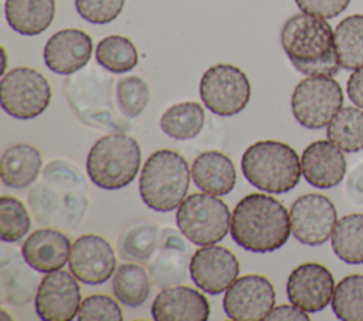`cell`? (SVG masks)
Segmentation results:
<instances>
[{
	"instance_id": "8d00e7d4",
	"label": "cell",
	"mask_w": 363,
	"mask_h": 321,
	"mask_svg": "<svg viewBox=\"0 0 363 321\" xmlns=\"http://www.w3.org/2000/svg\"><path fill=\"white\" fill-rule=\"evenodd\" d=\"M78 321H122L123 313L119 304L106 294L88 296L79 307Z\"/></svg>"
},
{
	"instance_id": "484cf974",
	"label": "cell",
	"mask_w": 363,
	"mask_h": 321,
	"mask_svg": "<svg viewBox=\"0 0 363 321\" xmlns=\"http://www.w3.org/2000/svg\"><path fill=\"white\" fill-rule=\"evenodd\" d=\"M23 256V255H21ZM21 256L11 249L10 257L3 247L1 252V288L3 297L14 305L27 304L31 301L38 277L30 270V264L21 260Z\"/></svg>"
},
{
	"instance_id": "f1b7e54d",
	"label": "cell",
	"mask_w": 363,
	"mask_h": 321,
	"mask_svg": "<svg viewBox=\"0 0 363 321\" xmlns=\"http://www.w3.org/2000/svg\"><path fill=\"white\" fill-rule=\"evenodd\" d=\"M150 280L140 264L123 263L113 273V296L128 307H140L150 296Z\"/></svg>"
},
{
	"instance_id": "cb8c5ba5",
	"label": "cell",
	"mask_w": 363,
	"mask_h": 321,
	"mask_svg": "<svg viewBox=\"0 0 363 321\" xmlns=\"http://www.w3.org/2000/svg\"><path fill=\"white\" fill-rule=\"evenodd\" d=\"M43 167V157L37 147L28 143L10 146L1 156V181L11 189H24L34 184Z\"/></svg>"
},
{
	"instance_id": "5bb4252c",
	"label": "cell",
	"mask_w": 363,
	"mask_h": 321,
	"mask_svg": "<svg viewBox=\"0 0 363 321\" xmlns=\"http://www.w3.org/2000/svg\"><path fill=\"white\" fill-rule=\"evenodd\" d=\"M78 279L65 270L45 273L41 279L34 305L44 321H71L81 307V287Z\"/></svg>"
},
{
	"instance_id": "ba28073f",
	"label": "cell",
	"mask_w": 363,
	"mask_h": 321,
	"mask_svg": "<svg viewBox=\"0 0 363 321\" xmlns=\"http://www.w3.org/2000/svg\"><path fill=\"white\" fill-rule=\"evenodd\" d=\"M180 233L197 246L214 245L225 238L231 228L228 205L207 192L191 194L182 201L176 212Z\"/></svg>"
},
{
	"instance_id": "d6a6232c",
	"label": "cell",
	"mask_w": 363,
	"mask_h": 321,
	"mask_svg": "<svg viewBox=\"0 0 363 321\" xmlns=\"http://www.w3.org/2000/svg\"><path fill=\"white\" fill-rule=\"evenodd\" d=\"M95 58L109 72L125 74L138 65L139 54L129 38L123 35H108L98 42Z\"/></svg>"
},
{
	"instance_id": "60d3db41",
	"label": "cell",
	"mask_w": 363,
	"mask_h": 321,
	"mask_svg": "<svg viewBox=\"0 0 363 321\" xmlns=\"http://www.w3.org/2000/svg\"><path fill=\"white\" fill-rule=\"evenodd\" d=\"M268 321H284V320H302V321H309V315L306 314V311H303L302 308L294 305V304H282L278 305L275 308L271 310V313L267 315Z\"/></svg>"
},
{
	"instance_id": "836d02e7",
	"label": "cell",
	"mask_w": 363,
	"mask_h": 321,
	"mask_svg": "<svg viewBox=\"0 0 363 321\" xmlns=\"http://www.w3.org/2000/svg\"><path fill=\"white\" fill-rule=\"evenodd\" d=\"M332 310L342 321H363V274H349L336 286Z\"/></svg>"
},
{
	"instance_id": "3957f363",
	"label": "cell",
	"mask_w": 363,
	"mask_h": 321,
	"mask_svg": "<svg viewBox=\"0 0 363 321\" xmlns=\"http://www.w3.org/2000/svg\"><path fill=\"white\" fill-rule=\"evenodd\" d=\"M281 44L295 69L306 76L339 72L335 33L326 18L306 13L289 17L281 30Z\"/></svg>"
},
{
	"instance_id": "d6986e66",
	"label": "cell",
	"mask_w": 363,
	"mask_h": 321,
	"mask_svg": "<svg viewBox=\"0 0 363 321\" xmlns=\"http://www.w3.org/2000/svg\"><path fill=\"white\" fill-rule=\"evenodd\" d=\"M189 257H191L189 247L180 235L172 228L163 229L159 247L149 260L153 284L166 288L183 283L187 279V269H190Z\"/></svg>"
},
{
	"instance_id": "83f0119b",
	"label": "cell",
	"mask_w": 363,
	"mask_h": 321,
	"mask_svg": "<svg viewBox=\"0 0 363 321\" xmlns=\"http://www.w3.org/2000/svg\"><path fill=\"white\" fill-rule=\"evenodd\" d=\"M206 122L204 107L197 102H180L169 109L160 117L162 132L174 140H190L203 130Z\"/></svg>"
},
{
	"instance_id": "52a82bcc",
	"label": "cell",
	"mask_w": 363,
	"mask_h": 321,
	"mask_svg": "<svg viewBox=\"0 0 363 321\" xmlns=\"http://www.w3.org/2000/svg\"><path fill=\"white\" fill-rule=\"evenodd\" d=\"M67 98L74 113L85 124L96 129L125 132L129 129L118 116L111 98V79L86 71L67 82Z\"/></svg>"
},
{
	"instance_id": "d590c367",
	"label": "cell",
	"mask_w": 363,
	"mask_h": 321,
	"mask_svg": "<svg viewBox=\"0 0 363 321\" xmlns=\"http://www.w3.org/2000/svg\"><path fill=\"white\" fill-rule=\"evenodd\" d=\"M116 103L122 116L128 119L138 117L147 106L150 89L145 79L136 75L121 78L116 82Z\"/></svg>"
},
{
	"instance_id": "9c48e42d",
	"label": "cell",
	"mask_w": 363,
	"mask_h": 321,
	"mask_svg": "<svg viewBox=\"0 0 363 321\" xmlns=\"http://www.w3.org/2000/svg\"><path fill=\"white\" fill-rule=\"evenodd\" d=\"M343 91L339 82L326 75L302 79L294 89L291 107L296 122L306 129H322L342 109Z\"/></svg>"
},
{
	"instance_id": "4316f807",
	"label": "cell",
	"mask_w": 363,
	"mask_h": 321,
	"mask_svg": "<svg viewBox=\"0 0 363 321\" xmlns=\"http://www.w3.org/2000/svg\"><path fill=\"white\" fill-rule=\"evenodd\" d=\"M162 229L150 221L130 223L119 236L118 252L123 260L147 263L159 247Z\"/></svg>"
},
{
	"instance_id": "8992f818",
	"label": "cell",
	"mask_w": 363,
	"mask_h": 321,
	"mask_svg": "<svg viewBox=\"0 0 363 321\" xmlns=\"http://www.w3.org/2000/svg\"><path fill=\"white\" fill-rule=\"evenodd\" d=\"M142 161L138 140L123 132L102 136L91 147L86 157V173L102 189L113 191L129 185Z\"/></svg>"
},
{
	"instance_id": "7c38bea8",
	"label": "cell",
	"mask_w": 363,
	"mask_h": 321,
	"mask_svg": "<svg viewBox=\"0 0 363 321\" xmlns=\"http://www.w3.org/2000/svg\"><path fill=\"white\" fill-rule=\"evenodd\" d=\"M292 235L303 245L325 243L335 229L337 212L335 204L322 194H305L294 201L289 209Z\"/></svg>"
},
{
	"instance_id": "603a6c76",
	"label": "cell",
	"mask_w": 363,
	"mask_h": 321,
	"mask_svg": "<svg viewBox=\"0 0 363 321\" xmlns=\"http://www.w3.org/2000/svg\"><path fill=\"white\" fill-rule=\"evenodd\" d=\"M194 185L203 192L221 197L231 192L235 185L237 173L228 156L210 150L199 154L191 165Z\"/></svg>"
},
{
	"instance_id": "ac0fdd59",
	"label": "cell",
	"mask_w": 363,
	"mask_h": 321,
	"mask_svg": "<svg viewBox=\"0 0 363 321\" xmlns=\"http://www.w3.org/2000/svg\"><path fill=\"white\" fill-rule=\"evenodd\" d=\"M92 49L89 34L78 28H64L48 38L44 47V62L58 75H71L88 64Z\"/></svg>"
},
{
	"instance_id": "e575fe53",
	"label": "cell",
	"mask_w": 363,
	"mask_h": 321,
	"mask_svg": "<svg viewBox=\"0 0 363 321\" xmlns=\"http://www.w3.org/2000/svg\"><path fill=\"white\" fill-rule=\"evenodd\" d=\"M31 226L30 214L26 205L16 197L0 198V239L14 243L27 235Z\"/></svg>"
},
{
	"instance_id": "d4e9b609",
	"label": "cell",
	"mask_w": 363,
	"mask_h": 321,
	"mask_svg": "<svg viewBox=\"0 0 363 321\" xmlns=\"http://www.w3.org/2000/svg\"><path fill=\"white\" fill-rule=\"evenodd\" d=\"M4 14L16 33L38 35L54 20L55 0H6Z\"/></svg>"
},
{
	"instance_id": "7a4b0ae2",
	"label": "cell",
	"mask_w": 363,
	"mask_h": 321,
	"mask_svg": "<svg viewBox=\"0 0 363 321\" xmlns=\"http://www.w3.org/2000/svg\"><path fill=\"white\" fill-rule=\"evenodd\" d=\"M231 236L242 249L268 253L282 247L291 235V218L284 204L265 194H248L231 214Z\"/></svg>"
},
{
	"instance_id": "1f68e13d",
	"label": "cell",
	"mask_w": 363,
	"mask_h": 321,
	"mask_svg": "<svg viewBox=\"0 0 363 321\" xmlns=\"http://www.w3.org/2000/svg\"><path fill=\"white\" fill-rule=\"evenodd\" d=\"M326 136L345 153L363 150V110L357 106L342 107L328 124Z\"/></svg>"
},
{
	"instance_id": "ab89813d",
	"label": "cell",
	"mask_w": 363,
	"mask_h": 321,
	"mask_svg": "<svg viewBox=\"0 0 363 321\" xmlns=\"http://www.w3.org/2000/svg\"><path fill=\"white\" fill-rule=\"evenodd\" d=\"M345 194L350 202L356 205H363V161L353 167L352 171L347 174Z\"/></svg>"
},
{
	"instance_id": "5b68a950",
	"label": "cell",
	"mask_w": 363,
	"mask_h": 321,
	"mask_svg": "<svg viewBox=\"0 0 363 321\" xmlns=\"http://www.w3.org/2000/svg\"><path fill=\"white\" fill-rule=\"evenodd\" d=\"M191 170L183 156L162 148L152 153L142 167L139 194L145 205L156 212H170L184 199Z\"/></svg>"
},
{
	"instance_id": "6da1fadb",
	"label": "cell",
	"mask_w": 363,
	"mask_h": 321,
	"mask_svg": "<svg viewBox=\"0 0 363 321\" xmlns=\"http://www.w3.org/2000/svg\"><path fill=\"white\" fill-rule=\"evenodd\" d=\"M27 201L40 225L74 230L88 209V182L71 161L52 160L34 182Z\"/></svg>"
},
{
	"instance_id": "f35d334b",
	"label": "cell",
	"mask_w": 363,
	"mask_h": 321,
	"mask_svg": "<svg viewBox=\"0 0 363 321\" xmlns=\"http://www.w3.org/2000/svg\"><path fill=\"white\" fill-rule=\"evenodd\" d=\"M302 13L322 18H333L343 13L350 0H295Z\"/></svg>"
},
{
	"instance_id": "277c9868",
	"label": "cell",
	"mask_w": 363,
	"mask_h": 321,
	"mask_svg": "<svg viewBox=\"0 0 363 321\" xmlns=\"http://www.w3.org/2000/svg\"><path fill=\"white\" fill-rule=\"evenodd\" d=\"M241 170L251 185L272 194L294 189L302 173L298 153L289 144L277 140L251 144L242 154Z\"/></svg>"
},
{
	"instance_id": "9a60e30c",
	"label": "cell",
	"mask_w": 363,
	"mask_h": 321,
	"mask_svg": "<svg viewBox=\"0 0 363 321\" xmlns=\"http://www.w3.org/2000/svg\"><path fill=\"white\" fill-rule=\"evenodd\" d=\"M189 270L191 280L200 290L220 294L237 280L240 262L230 249L214 243L201 246L191 255Z\"/></svg>"
},
{
	"instance_id": "4fadbf2b",
	"label": "cell",
	"mask_w": 363,
	"mask_h": 321,
	"mask_svg": "<svg viewBox=\"0 0 363 321\" xmlns=\"http://www.w3.org/2000/svg\"><path fill=\"white\" fill-rule=\"evenodd\" d=\"M275 305V288L261 274H245L227 288L223 307L230 320L261 321Z\"/></svg>"
},
{
	"instance_id": "b9f144b4",
	"label": "cell",
	"mask_w": 363,
	"mask_h": 321,
	"mask_svg": "<svg viewBox=\"0 0 363 321\" xmlns=\"http://www.w3.org/2000/svg\"><path fill=\"white\" fill-rule=\"evenodd\" d=\"M346 92L349 99L360 109H363V66L354 69L347 79Z\"/></svg>"
},
{
	"instance_id": "2e32d148",
	"label": "cell",
	"mask_w": 363,
	"mask_h": 321,
	"mask_svg": "<svg viewBox=\"0 0 363 321\" xmlns=\"http://www.w3.org/2000/svg\"><path fill=\"white\" fill-rule=\"evenodd\" d=\"M335 279L330 270L315 262L295 267L286 281V296L291 304L306 313L323 310L333 297Z\"/></svg>"
},
{
	"instance_id": "8fae6325",
	"label": "cell",
	"mask_w": 363,
	"mask_h": 321,
	"mask_svg": "<svg viewBox=\"0 0 363 321\" xmlns=\"http://www.w3.org/2000/svg\"><path fill=\"white\" fill-rule=\"evenodd\" d=\"M200 96L204 106L214 115L234 116L248 105L251 83L238 66L217 64L203 74Z\"/></svg>"
},
{
	"instance_id": "f546056e",
	"label": "cell",
	"mask_w": 363,
	"mask_h": 321,
	"mask_svg": "<svg viewBox=\"0 0 363 321\" xmlns=\"http://www.w3.org/2000/svg\"><path fill=\"white\" fill-rule=\"evenodd\" d=\"M332 249L347 264L363 263V214L342 216L332 232Z\"/></svg>"
},
{
	"instance_id": "ffe728a7",
	"label": "cell",
	"mask_w": 363,
	"mask_h": 321,
	"mask_svg": "<svg viewBox=\"0 0 363 321\" xmlns=\"http://www.w3.org/2000/svg\"><path fill=\"white\" fill-rule=\"evenodd\" d=\"M346 157L329 140L312 141L302 153L301 168L303 178L315 188L328 189L342 182L346 174Z\"/></svg>"
},
{
	"instance_id": "e0dca14e",
	"label": "cell",
	"mask_w": 363,
	"mask_h": 321,
	"mask_svg": "<svg viewBox=\"0 0 363 321\" xmlns=\"http://www.w3.org/2000/svg\"><path fill=\"white\" fill-rule=\"evenodd\" d=\"M69 272L85 284H102L116 270V256L111 243L95 233L81 235L71 247Z\"/></svg>"
},
{
	"instance_id": "4dcf8cb0",
	"label": "cell",
	"mask_w": 363,
	"mask_h": 321,
	"mask_svg": "<svg viewBox=\"0 0 363 321\" xmlns=\"http://www.w3.org/2000/svg\"><path fill=\"white\" fill-rule=\"evenodd\" d=\"M335 44L340 68L363 66V14L347 16L336 25Z\"/></svg>"
},
{
	"instance_id": "30bf717a",
	"label": "cell",
	"mask_w": 363,
	"mask_h": 321,
	"mask_svg": "<svg viewBox=\"0 0 363 321\" xmlns=\"http://www.w3.org/2000/svg\"><path fill=\"white\" fill-rule=\"evenodd\" d=\"M51 85L37 69L18 66L3 75L0 103L14 119L28 120L40 116L51 102Z\"/></svg>"
},
{
	"instance_id": "74e56055",
	"label": "cell",
	"mask_w": 363,
	"mask_h": 321,
	"mask_svg": "<svg viewBox=\"0 0 363 321\" xmlns=\"http://www.w3.org/2000/svg\"><path fill=\"white\" fill-rule=\"evenodd\" d=\"M125 0H75L78 14L92 24H108L122 11Z\"/></svg>"
},
{
	"instance_id": "7402d4cb",
	"label": "cell",
	"mask_w": 363,
	"mask_h": 321,
	"mask_svg": "<svg viewBox=\"0 0 363 321\" xmlns=\"http://www.w3.org/2000/svg\"><path fill=\"white\" fill-rule=\"evenodd\" d=\"M150 313L156 321H206L210 315V304L203 293L177 284L159 291Z\"/></svg>"
},
{
	"instance_id": "44dd1931",
	"label": "cell",
	"mask_w": 363,
	"mask_h": 321,
	"mask_svg": "<svg viewBox=\"0 0 363 321\" xmlns=\"http://www.w3.org/2000/svg\"><path fill=\"white\" fill-rule=\"evenodd\" d=\"M71 240L61 229L45 226L34 230L23 243V259L38 273H51L69 260Z\"/></svg>"
}]
</instances>
